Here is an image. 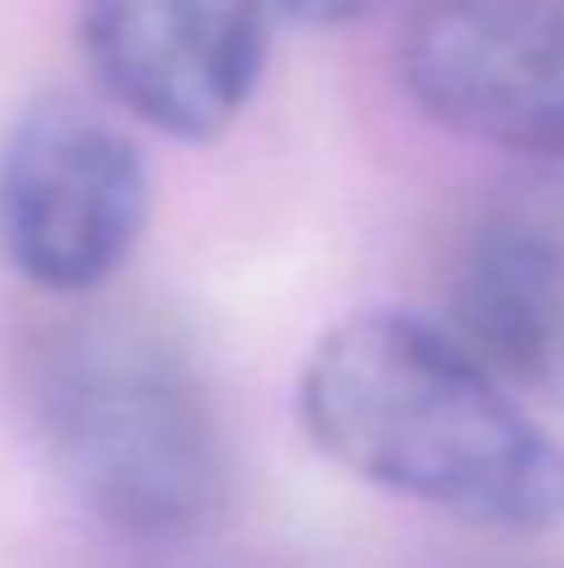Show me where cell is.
<instances>
[{
	"mask_svg": "<svg viewBox=\"0 0 564 568\" xmlns=\"http://www.w3.org/2000/svg\"><path fill=\"white\" fill-rule=\"evenodd\" d=\"M305 439L350 479L500 534L564 529V444L445 324L360 310L310 344Z\"/></svg>",
	"mask_w": 564,
	"mask_h": 568,
	"instance_id": "obj_1",
	"label": "cell"
},
{
	"mask_svg": "<svg viewBox=\"0 0 564 568\" xmlns=\"http://www.w3.org/2000/svg\"><path fill=\"white\" fill-rule=\"evenodd\" d=\"M26 399L50 474L110 534L175 544L225 514V414L195 349L160 314L75 310L36 349Z\"/></svg>",
	"mask_w": 564,
	"mask_h": 568,
	"instance_id": "obj_2",
	"label": "cell"
},
{
	"mask_svg": "<svg viewBox=\"0 0 564 568\" xmlns=\"http://www.w3.org/2000/svg\"><path fill=\"white\" fill-rule=\"evenodd\" d=\"M150 200V165L125 125L46 95L0 135V265L40 294L90 300L135 260Z\"/></svg>",
	"mask_w": 564,
	"mask_h": 568,
	"instance_id": "obj_3",
	"label": "cell"
},
{
	"mask_svg": "<svg viewBox=\"0 0 564 568\" xmlns=\"http://www.w3.org/2000/svg\"><path fill=\"white\" fill-rule=\"evenodd\" d=\"M395 65L440 130L564 165V0H410Z\"/></svg>",
	"mask_w": 564,
	"mask_h": 568,
	"instance_id": "obj_4",
	"label": "cell"
},
{
	"mask_svg": "<svg viewBox=\"0 0 564 568\" xmlns=\"http://www.w3.org/2000/svg\"><path fill=\"white\" fill-rule=\"evenodd\" d=\"M260 0H75L80 60L100 95L180 145L230 135L270 65Z\"/></svg>",
	"mask_w": 564,
	"mask_h": 568,
	"instance_id": "obj_5",
	"label": "cell"
},
{
	"mask_svg": "<svg viewBox=\"0 0 564 568\" xmlns=\"http://www.w3.org/2000/svg\"><path fill=\"white\" fill-rule=\"evenodd\" d=\"M270 10V20H295V26H315V30H340L370 20L380 6L390 0H260Z\"/></svg>",
	"mask_w": 564,
	"mask_h": 568,
	"instance_id": "obj_6",
	"label": "cell"
}]
</instances>
